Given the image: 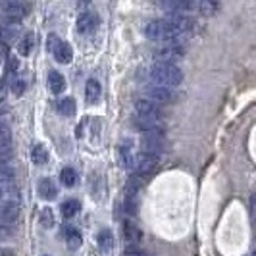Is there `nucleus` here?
Listing matches in <instances>:
<instances>
[{
	"instance_id": "10",
	"label": "nucleus",
	"mask_w": 256,
	"mask_h": 256,
	"mask_svg": "<svg viewBox=\"0 0 256 256\" xmlns=\"http://www.w3.org/2000/svg\"><path fill=\"white\" fill-rule=\"evenodd\" d=\"M124 237H126V241L129 244H137L141 241V231H139V228L133 222L126 220V224H124Z\"/></svg>"
},
{
	"instance_id": "19",
	"label": "nucleus",
	"mask_w": 256,
	"mask_h": 256,
	"mask_svg": "<svg viewBox=\"0 0 256 256\" xmlns=\"http://www.w3.org/2000/svg\"><path fill=\"white\" fill-rule=\"evenodd\" d=\"M16 37H18V26H16V24H10V22H8V26L0 27V38H2L4 42H12Z\"/></svg>"
},
{
	"instance_id": "34",
	"label": "nucleus",
	"mask_w": 256,
	"mask_h": 256,
	"mask_svg": "<svg viewBox=\"0 0 256 256\" xmlns=\"http://www.w3.org/2000/svg\"><path fill=\"white\" fill-rule=\"evenodd\" d=\"M124 256H146V254H144V252H141V250H137V248H128Z\"/></svg>"
},
{
	"instance_id": "5",
	"label": "nucleus",
	"mask_w": 256,
	"mask_h": 256,
	"mask_svg": "<svg viewBox=\"0 0 256 256\" xmlns=\"http://www.w3.org/2000/svg\"><path fill=\"white\" fill-rule=\"evenodd\" d=\"M0 10H2V14L6 16V20H8L10 24H18V22L29 12V6L22 4V2H4V4L0 6Z\"/></svg>"
},
{
	"instance_id": "9",
	"label": "nucleus",
	"mask_w": 256,
	"mask_h": 256,
	"mask_svg": "<svg viewBox=\"0 0 256 256\" xmlns=\"http://www.w3.org/2000/svg\"><path fill=\"white\" fill-rule=\"evenodd\" d=\"M133 160H135V156H133L131 146H129L128 142H124V144L118 148V162H120L124 168L131 170V168H133Z\"/></svg>"
},
{
	"instance_id": "6",
	"label": "nucleus",
	"mask_w": 256,
	"mask_h": 256,
	"mask_svg": "<svg viewBox=\"0 0 256 256\" xmlns=\"http://www.w3.org/2000/svg\"><path fill=\"white\" fill-rule=\"evenodd\" d=\"M156 164H158V152H146V150H142L133 160V166L137 168L139 174H148L150 170L156 168Z\"/></svg>"
},
{
	"instance_id": "13",
	"label": "nucleus",
	"mask_w": 256,
	"mask_h": 256,
	"mask_svg": "<svg viewBox=\"0 0 256 256\" xmlns=\"http://www.w3.org/2000/svg\"><path fill=\"white\" fill-rule=\"evenodd\" d=\"M48 87L54 94H60V92H64L66 89V79L62 74H58V72H50V76H48Z\"/></svg>"
},
{
	"instance_id": "22",
	"label": "nucleus",
	"mask_w": 256,
	"mask_h": 256,
	"mask_svg": "<svg viewBox=\"0 0 256 256\" xmlns=\"http://www.w3.org/2000/svg\"><path fill=\"white\" fill-rule=\"evenodd\" d=\"M31 46H33V37H31V33H26V37L20 40V46H18V50L22 56H27L29 52H31Z\"/></svg>"
},
{
	"instance_id": "7",
	"label": "nucleus",
	"mask_w": 256,
	"mask_h": 256,
	"mask_svg": "<svg viewBox=\"0 0 256 256\" xmlns=\"http://www.w3.org/2000/svg\"><path fill=\"white\" fill-rule=\"evenodd\" d=\"M98 27V16L94 12H83L77 18V31L81 35H90Z\"/></svg>"
},
{
	"instance_id": "4",
	"label": "nucleus",
	"mask_w": 256,
	"mask_h": 256,
	"mask_svg": "<svg viewBox=\"0 0 256 256\" xmlns=\"http://www.w3.org/2000/svg\"><path fill=\"white\" fill-rule=\"evenodd\" d=\"M146 100H150L154 104H168V102H174L176 100V90L174 89H168V87H146Z\"/></svg>"
},
{
	"instance_id": "33",
	"label": "nucleus",
	"mask_w": 256,
	"mask_h": 256,
	"mask_svg": "<svg viewBox=\"0 0 256 256\" xmlns=\"http://www.w3.org/2000/svg\"><path fill=\"white\" fill-rule=\"evenodd\" d=\"M16 70H18V60H16V58H10V60H8V72L14 74Z\"/></svg>"
},
{
	"instance_id": "11",
	"label": "nucleus",
	"mask_w": 256,
	"mask_h": 256,
	"mask_svg": "<svg viewBox=\"0 0 256 256\" xmlns=\"http://www.w3.org/2000/svg\"><path fill=\"white\" fill-rule=\"evenodd\" d=\"M54 56H56V60L60 62V64H70L72 62V58H74V52H72V46L68 44V42H60L54 52H52Z\"/></svg>"
},
{
	"instance_id": "28",
	"label": "nucleus",
	"mask_w": 256,
	"mask_h": 256,
	"mask_svg": "<svg viewBox=\"0 0 256 256\" xmlns=\"http://www.w3.org/2000/svg\"><path fill=\"white\" fill-rule=\"evenodd\" d=\"M12 156V144H4L0 146V162H6Z\"/></svg>"
},
{
	"instance_id": "16",
	"label": "nucleus",
	"mask_w": 256,
	"mask_h": 256,
	"mask_svg": "<svg viewBox=\"0 0 256 256\" xmlns=\"http://www.w3.org/2000/svg\"><path fill=\"white\" fill-rule=\"evenodd\" d=\"M66 243H68V246H70L72 250H77V248L81 246V243H83L79 231L74 230V228H68V230H66Z\"/></svg>"
},
{
	"instance_id": "29",
	"label": "nucleus",
	"mask_w": 256,
	"mask_h": 256,
	"mask_svg": "<svg viewBox=\"0 0 256 256\" xmlns=\"http://www.w3.org/2000/svg\"><path fill=\"white\" fill-rule=\"evenodd\" d=\"M40 222H42V226H44V228H50L52 226V212L48 210V208H44V210H42Z\"/></svg>"
},
{
	"instance_id": "26",
	"label": "nucleus",
	"mask_w": 256,
	"mask_h": 256,
	"mask_svg": "<svg viewBox=\"0 0 256 256\" xmlns=\"http://www.w3.org/2000/svg\"><path fill=\"white\" fill-rule=\"evenodd\" d=\"M6 198H18V191L10 187V185H0V200H6Z\"/></svg>"
},
{
	"instance_id": "15",
	"label": "nucleus",
	"mask_w": 256,
	"mask_h": 256,
	"mask_svg": "<svg viewBox=\"0 0 256 256\" xmlns=\"http://www.w3.org/2000/svg\"><path fill=\"white\" fill-rule=\"evenodd\" d=\"M62 216H64L66 220L74 218V216H77L79 214V210H81V202L79 200H76V198H68L64 204H62Z\"/></svg>"
},
{
	"instance_id": "12",
	"label": "nucleus",
	"mask_w": 256,
	"mask_h": 256,
	"mask_svg": "<svg viewBox=\"0 0 256 256\" xmlns=\"http://www.w3.org/2000/svg\"><path fill=\"white\" fill-rule=\"evenodd\" d=\"M85 98L90 104L98 102V98H100V85H98V81H94V79L87 81V85H85Z\"/></svg>"
},
{
	"instance_id": "31",
	"label": "nucleus",
	"mask_w": 256,
	"mask_h": 256,
	"mask_svg": "<svg viewBox=\"0 0 256 256\" xmlns=\"http://www.w3.org/2000/svg\"><path fill=\"white\" fill-rule=\"evenodd\" d=\"M8 96V81L6 79H0V102Z\"/></svg>"
},
{
	"instance_id": "30",
	"label": "nucleus",
	"mask_w": 256,
	"mask_h": 256,
	"mask_svg": "<svg viewBox=\"0 0 256 256\" xmlns=\"http://www.w3.org/2000/svg\"><path fill=\"white\" fill-rule=\"evenodd\" d=\"M10 237H12V230L8 226H0V243L6 241V239H10Z\"/></svg>"
},
{
	"instance_id": "20",
	"label": "nucleus",
	"mask_w": 256,
	"mask_h": 256,
	"mask_svg": "<svg viewBox=\"0 0 256 256\" xmlns=\"http://www.w3.org/2000/svg\"><path fill=\"white\" fill-rule=\"evenodd\" d=\"M58 112L62 116H66V118H70V116L76 114V100L72 98V96H68V98H64L62 102L58 104Z\"/></svg>"
},
{
	"instance_id": "25",
	"label": "nucleus",
	"mask_w": 256,
	"mask_h": 256,
	"mask_svg": "<svg viewBox=\"0 0 256 256\" xmlns=\"http://www.w3.org/2000/svg\"><path fill=\"white\" fill-rule=\"evenodd\" d=\"M26 90V81L22 77H12V92L16 96H22Z\"/></svg>"
},
{
	"instance_id": "35",
	"label": "nucleus",
	"mask_w": 256,
	"mask_h": 256,
	"mask_svg": "<svg viewBox=\"0 0 256 256\" xmlns=\"http://www.w3.org/2000/svg\"><path fill=\"white\" fill-rule=\"evenodd\" d=\"M0 256H14V252L10 248H0Z\"/></svg>"
},
{
	"instance_id": "32",
	"label": "nucleus",
	"mask_w": 256,
	"mask_h": 256,
	"mask_svg": "<svg viewBox=\"0 0 256 256\" xmlns=\"http://www.w3.org/2000/svg\"><path fill=\"white\" fill-rule=\"evenodd\" d=\"M60 42H62V40L56 37V35H50V37H48V50L54 52V48H56Z\"/></svg>"
},
{
	"instance_id": "14",
	"label": "nucleus",
	"mask_w": 256,
	"mask_h": 256,
	"mask_svg": "<svg viewBox=\"0 0 256 256\" xmlns=\"http://www.w3.org/2000/svg\"><path fill=\"white\" fill-rule=\"evenodd\" d=\"M38 192H40V196L42 198H46V200H52V198H56V194H58V191H56V185L52 183V180H40V183H38Z\"/></svg>"
},
{
	"instance_id": "8",
	"label": "nucleus",
	"mask_w": 256,
	"mask_h": 256,
	"mask_svg": "<svg viewBox=\"0 0 256 256\" xmlns=\"http://www.w3.org/2000/svg\"><path fill=\"white\" fill-rule=\"evenodd\" d=\"M20 216V206L16 202H4L0 204V226H6V224H14Z\"/></svg>"
},
{
	"instance_id": "1",
	"label": "nucleus",
	"mask_w": 256,
	"mask_h": 256,
	"mask_svg": "<svg viewBox=\"0 0 256 256\" xmlns=\"http://www.w3.org/2000/svg\"><path fill=\"white\" fill-rule=\"evenodd\" d=\"M150 79L158 87H176L183 81V72L176 64H168V62H154L150 68Z\"/></svg>"
},
{
	"instance_id": "2",
	"label": "nucleus",
	"mask_w": 256,
	"mask_h": 256,
	"mask_svg": "<svg viewBox=\"0 0 256 256\" xmlns=\"http://www.w3.org/2000/svg\"><path fill=\"white\" fill-rule=\"evenodd\" d=\"M144 33L148 38L154 40H166V42H180V38L185 35L174 26L170 20H152L144 27Z\"/></svg>"
},
{
	"instance_id": "23",
	"label": "nucleus",
	"mask_w": 256,
	"mask_h": 256,
	"mask_svg": "<svg viewBox=\"0 0 256 256\" xmlns=\"http://www.w3.org/2000/svg\"><path fill=\"white\" fill-rule=\"evenodd\" d=\"M4 144H12V131L4 122H0V146Z\"/></svg>"
},
{
	"instance_id": "17",
	"label": "nucleus",
	"mask_w": 256,
	"mask_h": 256,
	"mask_svg": "<svg viewBox=\"0 0 256 256\" xmlns=\"http://www.w3.org/2000/svg\"><path fill=\"white\" fill-rule=\"evenodd\" d=\"M31 158H33V162L40 166V164H46V160H48V150H46V146L44 144H35V148H33V152H31Z\"/></svg>"
},
{
	"instance_id": "24",
	"label": "nucleus",
	"mask_w": 256,
	"mask_h": 256,
	"mask_svg": "<svg viewBox=\"0 0 256 256\" xmlns=\"http://www.w3.org/2000/svg\"><path fill=\"white\" fill-rule=\"evenodd\" d=\"M10 180H14L12 166H8L6 162H0V183H8Z\"/></svg>"
},
{
	"instance_id": "3",
	"label": "nucleus",
	"mask_w": 256,
	"mask_h": 256,
	"mask_svg": "<svg viewBox=\"0 0 256 256\" xmlns=\"http://www.w3.org/2000/svg\"><path fill=\"white\" fill-rule=\"evenodd\" d=\"M135 112H137V120H139V122H152V124H158V122H160V108H158V104L150 102V100H146V98L137 100Z\"/></svg>"
},
{
	"instance_id": "18",
	"label": "nucleus",
	"mask_w": 256,
	"mask_h": 256,
	"mask_svg": "<svg viewBox=\"0 0 256 256\" xmlns=\"http://www.w3.org/2000/svg\"><path fill=\"white\" fill-rule=\"evenodd\" d=\"M98 246H100L102 250H110V248L114 246V235H112V231L102 230L98 233Z\"/></svg>"
},
{
	"instance_id": "21",
	"label": "nucleus",
	"mask_w": 256,
	"mask_h": 256,
	"mask_svg": "<svg viewBox=\"0 0 256 256\" xmlns=\"http://www.w3.org/2000/svg\"><path fill=\"white\" fill-rule=\"evenodd\" d=\"M60 181H62V185H66V187H74L77 183L76 170L74 168H64L62 174H60Z\"/></svg>"
},
{
	"instance_id": "27",
	"label": "nucleus",
	"mask_w": 256,
	"mask_h": 256,
	"mask_svg": "<svg viewBox=\"0 0 256 256\" xmlns=\"http://www.w3.org/2000/svg\"><path fill=\"white\" fill-rule=\"evenodd\" d=\"M196 8L202 14H206V16H212L218 10V4H214V2H200V4H196Z\"/></svg>"
}]
</instances>
